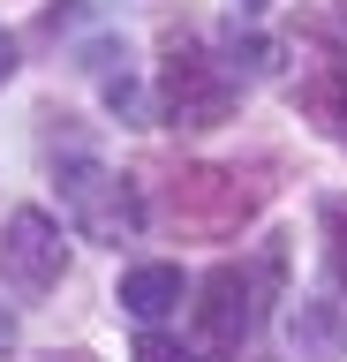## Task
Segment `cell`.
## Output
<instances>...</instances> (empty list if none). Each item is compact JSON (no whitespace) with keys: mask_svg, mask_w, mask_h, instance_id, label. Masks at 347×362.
I'll use <instances>...</instances> for the list:
<instances>
[{"mask_svg":"<svg viewBox=\"0 0 347 362\" xmlns=\"http://www.w3.org/2000/svg\"><path fill=\"white\" fill-rule=\"evenodd\" d=\"M53 189H61V211H69V226L83 234V242H136L143 234V189L129 174H114L106 158H91L83 144L76 151H53Z\"/></svg>","mask_w":347,"mask_h":362,"instance_id":"6da1fadb","label":"cell"},{"mask_svg":"<svg viewBox=\"0 0 347 362\" xmlns=\"http://www.w3.org/2000/svg\"><path fill=\"white\" fill-rule=\"evenodd\" d=\"M242 106V68L227 53H211V45H189L174 38L159 61V121L166 129H219L234 121Z\"/></svg>","mask_w":347,"mask_h":362,"instance_id":"7a4b0ae2","label":"cell"},{"mask_svg":"<svg viewBox=\"0 0 347 362\" xmlns=\"http://www.w3.org/2000/svg\"><path fill=\"white\" fill-rule=\"evenodd\" d=\"M257 204H264V181L242 174V166H182V174L166 181V219L196 234V242H227L242 226L257 219Z\"/></svg>","mask_w":347,"mask_h":362,"instance_id":"3957f363","label":"cell"},{"mask_svg":"<svg viewBox=\"0 0 347 362\" xmlns=\"http://www.w3.org/2000/svg\"><path fill=\"white\" fill-rule=\"evenodd\" d=\"M257 332V279L242 264H211L189 302V347L196 362H234Z\"/></svg>","mask_w":347,"mask_h":362,"instance_id":"277c9868","label":"cell"},{"mask_svg":"<svg viewBox=\"0 0 347 362\" xmlns=\"http://www.w3.org/2000/svg\"><path fill=\"white\" fill-rule=\"evenodd\" d=\"M61 279H69V242H61V219H46L38 204L8 211V226H0V287L23 294V302H38V294H53Z\"/></svg>","mask_w":347,"mask_h":362,"instance_id":"5b68a950","label":"cell"},{"mask_svg":"<svg viewBox=\"0 0 347 362\" xmlns=\"http://www.w3.org/2000/svg\"><path fill=\"white\" fill-rule=\"evenodd\" d=\"M287 339H295V362H340L347 355V294L332 287V279H324L317 294H302Z\"/></svg>","mask_w":347,"mask_h":362,"instance_id":"8992f818","label":"cell"},{"mask_svg":"<svg viewBox=\"0 0 347 362\" xmlns=\"http://www.w3.org/2000/svg\"><path fill=\"white\" fill-rule=\"evenodd\" d=\"M182 302H189L182 264H129L121 272V310L136 317V325H159V317H174Z\"/></svg>","mask_w":347,"mask_h":362,"instance_id":"52a82bcc","label":"cell"},{"mask_svg":"<svg viewBox=\"0 0 347 362\" xmlns=\"http://www.w3.org/2000/svg\"><path fill=\"white\" fill-rule=\"evenodd\" d=\"M295 113L302 121H317V136H332L347 151V68L340 61H324V68H310L295 83Z\"/></svg>","mask_w":347,"mask_h":362,"instance_id":"ba28073f","label":"cell"},{"mask_svg":"<svg viewBox=\"0 0 347 362\" xmlns=\"http://www.w3.org/2000/svg\"><path fill=\"white\" fill-rule=\"evenodd\" d=\"M317 226H324V279L347 294V197H324L317 204Z\"/></svg>","mask_w":347,"mask_h":362,"instance_id":"9c48e42d","label":"cell"},{"mask_svg":"<svg viewBox=\"0 0 347 362\" xmlns=\"http://www.w3.org/2000/svg\"><path fill=\"white\" fill-rule=\"evenodd\" d=\"M227 61L242 68V76H264V68H279V45L257 38V30H242V23H227Z\"/></svg>","mask_w":347,"mask_h":362,"instance_id":"30bf717a","label":"cell"},{"mask_svg":"<svg viewBox=\"0 0 347 362\" xmlns=\"http://www.w3.org/2000/svg\"><path fill=\"white\" fill-rule=\"evenodd\" d=\"M136 362H196V347H174L166 332H151V325H143V339H136Z\"/></svg>","mask_w":347,"mask_h":362,"instance_id":"8fae6325","label":"cell"},{"mask_svg":"<svg viewBox=\"0 0 347 362\" xmlns=\"http://www.w3.org/2000/svg\"><path fill=\"white\" fill-rule=\"evenodd\" d=\"M16 76V30H0V83Z\"/></svg>","mask_w":347,"mask_h":362,"instance_id":"7c38bea8","label":"cell"},{"mask_svg":"<svg viewBox=\"0 0 347 362\" xmlns=\"http://www.w3.org/2000/svg\"><path fill=\"white\" fill-rule=\"evenodd\" d=\"M38 362H98L91 347H53V355H38Z\"/></svg>","mask_w":347,"mask_h":362,"instance_id":"4fadbf2b","label":"cell"},{"mask_svg":"<svg viewBox=\"0 0 347 362\" xmlns=\"http://www.w3.org/2000/svg\"><path fill=\"white\" fill-rule=\"evenodd\" d=\"M16 347V310H0V355Z\"/></svg>","mask_w":347,"mask_h":362,"instance_id":"5bb4252c","label":"cell"},{"mask_svg":"<svg viewBox=\"0 0 347 362\" xmlns=\"http://www.w3.org/2000/svg\"><path fill=\"white\" fill-rule=\"evenodd\" d=\"M332 30H340V45H347V0H332Z\"/></svg>","mask_w":347,"mask_h":362,"instance_id":"9a60e30c","label":"cell"},{"mask_svg":"<svg viewBox=\"0 0 347 362\" xmlns=\"http://www.w3.org/2000/svg\"><path fill=\"white\" fill-rule=\"evenodd\" d=\"M242 8H264V0H242Z\"/></svg>","mask_w":347,"mask_h":362,"instance_id":"2e32d148","label":"cell"}]
</instances>
